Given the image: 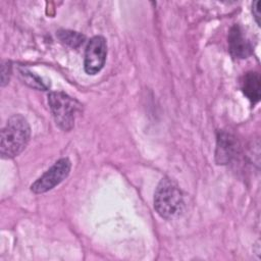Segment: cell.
I'll return each instance as SVG.
<instances>
[{
  "label": "cell",
  "mask_w": 261,
  "mask_h": 261,
  "mask_svg": "<svg viewBox=\"0 0 261 261\" xmlns=\"http://www.w3.org/2000/svg\"><path fill=\"white\" fill-rule=\"evenodd\" d=\"M242 91L252 104H256L260 100L261 80L256 71H249L244 74L241 82Z\"/></svg>",
  "instance_id": "8"
},
{
  "label": "cell",
  "mask_w": 261,
  "mask_h": 261,
  "mask_svg": "<svg viewBox=\"0 0 261 261\" xmlns=\"http://www.w3.org/2000/svg\"><path fill=\"white\" fill-rule=\"evenodd\" d=\"M70 168L71 163L69 159L60 158L34 184H32L31 191L35 194H43L52 190L68 176Z\"/></svg>",
  "instance_id": "4"
},
{
  "label": "cell",
  "mask_w": 261,
  "mask_h": 261,
  "mask_svg": "<svg viewBox=\"0 0 261 261\" xmlns=\"http://www.w3.org/2000/svg\"><path fill=\"white\" fill-rule=\"evenodd\" d=\"M184 206V197L178 186L170 178H162L154 193V208L165 219L176 216Z\"/></svg>",
  "instance_id": "2"
},
{
  "label": "cell",
  "mask_w": 261,
  "mask_h": 261,
  "mask_svg": "<svg viewBox=\"0 0 261 261\" xmlns=\"http://www.w3.org/2000/svg\"><path fill=\"white\" fill-rule=\"evenodd\" d=\"M260 5H261L260 1H255L252 5V12L258 25H260Z\"/></svg>",
  "instance_id": "12"
},
{
  "label": "cell",
  "mask_w": 261,
  "mask_h": 261,
  "mask_svg": "<svg viewBox=\"0 0 261 261\" xmlns=\"http://www.w3.org/2000/svg\"><path fill=\"white\" fill-rule=\"evenodd\" d=\"M57 37L62 43L66 44L72 48H77L81 45H83V43L86 39L84 35L77 33V32L65 31V30L59 31L57 33Z\"/></svg>",
  "instance_id": "10"
},
{
  "label": "cell",
  "mask_w": 261,
  "mask_h": 261,
  "mask_svg": "<svg viewBox=\"0 0 261 261\" xmlns=\"http://www.w3.org/2000/svg\"><path fill=\"white\" fill-rule=\"evenodd\" d=\"M228 49L234 58H247L252 53V45L239 24L232 25L229 30Z\"/></svg>",
  "instance_id": "6"
},
{
  "label": "cell",
  "mask_w": 261,
  "mask_h": 261,
  "mask_svg": "<svg viewBox=\"0 0 261 261\" xmlns=\"http://www.w3.org/2000/svg\"><path fill=\"white\" fill-rule=\"evenodd\" d=\"M48 104L56 124L63 130H70L74 125L80 103L64 92L57 91L48 95Z\"/></svg>",
  "instance_id": "3"
},
{
  "label": "cell",
  "mask_w": 261,
  "mask_h": 261,
  "mask_svg": "<svg viewBox=\"0 0 261 261\" xmlns=\"http://www.w3.org/2000/svg\"><path fill=\"white\" fill-rule=\"evenodd\" d=\"M238 142L233 136L228 133L221 132L217 137V145L215 158L218 164L229 163L238 154Z\"/></svg>",
  "instance_id": "7"
},
{
  "label": "cell",
  "mask_w": 261,
  "mask_h": 261,
  "mask_svg": "<svg viewBox=\"0 0 261 261\" xmlns=\"http://www.w3.org/2000/svg\"><path fill=\"white\" fill-rule=\"evenodd\" d=\"M31 137V126L21 114H13L1 130L0 155L10 159L19 155L27 147Z\"/></svg>",
  "instance_id": "1"
},
{
  "label": "cell",
  "mask_w": 261,
  "mask_h": 261,
  "mask_svg": "<svg viewBox=\"0 0 261 261\" xmlns=\"http://www.w3.org/2000/svg\"><path fill=\"white\" fill-rule=\"evenodd\" d=\"M106 56L107 45L105 38L102 36H95L90 39L85 51V71L91 75L98 73L104 67Z\"/></svg>",
  "instance_id": "5"
},
{
  "label": "cell",
  "mask_w": 261,
  "mask_h": 261,
  "mask_svg": "<svg viewBox=\"0 0 261 261\" xmlns=\"http://www.w3.org/2000/svg\"><path fill=\"white\" fill-rule=\"evenodd\" d=\"M10 74H11L10 62H8V61L3 62L2 66H1V86L2 87H4L6 84H8Z\"/></svg>",
  "instance_id": "11"
},
{
  "label": "cell",
  "mask_w": 261,
  "mask_h": 261,
  "mask_svg": "<svg viewBox=\"0 0 261 261\" xmlns=\"http://www.w3.org/2000/svg\"><path fill=\"white\" fill-rule=\"evenodd\" d=\"M18 73H19V76L22 80V82L24 84L29 85L30 87L38 89V90H43V91L48 89V85H46L39 75H37L34 72L28 70L27 68L19 67L18 68Z\"/></svg>",
  "instance_id": "9"
}]
</instances>
